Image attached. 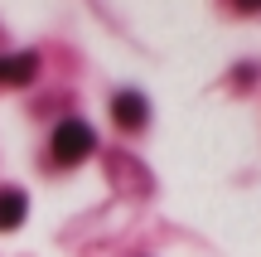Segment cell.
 Segmentation results:
<instances>
[{"mask_svg":"<svg viewBox=\"0 0 261 257\" xmlns=\"http://www.w3.org/2000/svg\"><path fill=\"white\" fill-rule=\"evenodd\" d=\"M112 116L121 126H130V131H140L145 116H150V107H145V97H140V92H116L112 97Z\"/></svg>","mask_w":261,"mask_h":257,"instance_id":"3957f363","label":"cell"},{"mask_svg":"<svg viewBox=\"0 0 261 257\" xmlns=\"http://www.w3.org/2000/svg\"><path fill=\"white\" fill-rule=\"evenodd\" d=\"M92 146H97L92 126L77 122V116H68V122H58V126H54V160L77 165V160H87V155H92Z\"/></svg>","mask_w":261,"mask_h":257,"instance_id":"6da1fadb","label":"cell"},{"mask_svg":"<svg viewBox=\"0 0 261 257\" xmlns=\"http://www.w3.org/2000/svg\"><path fill=\"white\" fill-rule=\"evenodd\" d=\"M34 73H39V58L34 54L0 58V87H24V83H34Z\"/></svg>","mask_w":261,"mask_h":257,"instance_id":"7a4b0ae2","label":"cell"},{"mask_svg":"<svg viewBox=\"0 0 261 257\" xmlns=\"http://www.w3.org/2000/svg\"><path fill=\"white\" fill-rule=\"evenodd\" d=\"M24 194L19 190H0V233L5 228H19V223H24Z\"/></svg>","mask_w":261,"mask_h":257,"instance_id":"277c9868","label":"cell"},{"mask_svg":"<svg viewBox=\"0 0 261 257\" xmlns=\"http://www.w3.org/2000/svg\"><path fill=\"white\" fill-rule=\"evenodd\" d=\"M237 5H242V10H261V0H237Z\"/></svg>","mask_w":261,"mask_h":257,"instance_id":"5b68a950","label":"cell"}]
</instances>
